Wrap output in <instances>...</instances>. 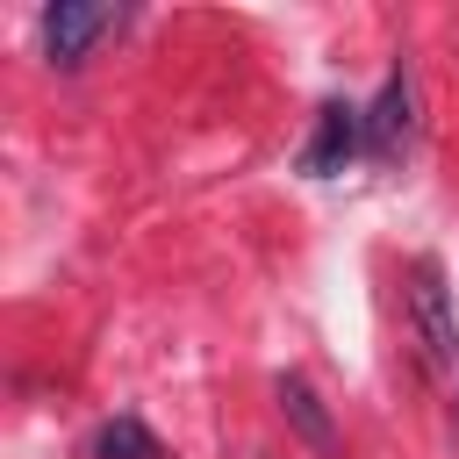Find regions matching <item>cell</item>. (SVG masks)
Instances as JSON below:
<instances>
[{
    "label": "cell",
    "instance_id": "cell-1",
    "mask_svg": "<svg viewBox=\"0 0 459 459\" xmlns=\"http://www.w3.org/2000/svg\"><path fill=\"white\" fill-rule=\"evenodd\" d=\"M409 316H416L423 359L437 373H452L459 366V323H452V287H445V265L437 258H416L409 265Z\"/></svg>",
    "mask_w": 459,
    "mask_h": 459
},
{
    "label": "cell",
    "instance_id": "cell-2",
    "mask_svg": "<svg viewBox=\"0 0 459 459\" xmlns=\"http://www.w3.org/2000/svg\"><path fill=\"white\" fill-rule=\"evenodd\" d=\"M359 143H366V108L323 100V108H316V129H308V143H301V172H308V179H337V172L359 158Z\"/></svg>",
    "mask_w": 459,
    "mask_h": 459
},
{
    "label": "cell",
    "instance_id": "cell-3",
    "mask_svg": "<svg viewBox=\"0 0 459 459\" xmlns=\"http://www.w3.org/2000/svg\"><path fill=\"white\" fill-rule=\"evenodd\" d=\"M122 14L115 7H86V0H57V7H43V50H50V65H86V50L115 29Z\"/></svg>",
    "mask_w": 459,
    "mask_h": 459
},
{
    "label": "cell",
    "instance_id": "cell-4",
    "mask_svg": "<svg viewBox=\"0 0 459 459\" xmlns=\"http://www.w3.org/2000/svg\"><path fill=\"white\" fill-rule=\"evenodd\" d=\"M280 416L308 437V452H323V459H337V423H330V409H323V394L301 380V373H280Z\"/></svg>",
    "mask_w": 459,
    "mask_h": 459
},
{
    "label": "cell",
    "instance_id": "cell-5",
    "mask_svg": "<svg viewBox=\"0 0 459 459\" xmlns=\"http://www.w3.org/2000/svg\"><path fill=\"white\" fill-rule=\"evenodd\" d=\"M402 143H409V72H394L380 86V100L366 108V151L373 158H402Z\"/></svg>",
    "mask_w": 459,
    "mask_h": 459
},
{
    "label": "cell",
    "instance_id": "cell-6",
    "mask_svg": "<svg viewBox=\"0 0 459 459\" xmlns=\"http://www.w3.org/2000/svg\"><path fill=\"white\" fill-rule=\"evenodd\" d=\"M93 459H165V445H158L151 423H136V416H108L100 437H93Z\"/></svg>",
    "mask_w": 459,
    "mask_h": 459
}]
</instances>
